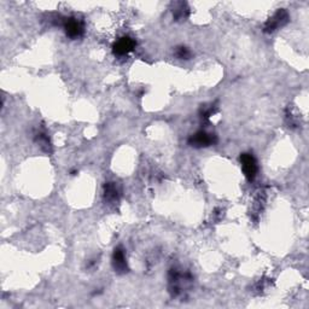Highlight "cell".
Listing matches in <instances>:
<instances>
[{"label": "cell", "instance_id": "6da1fadb", "mask_svg": "<svg viewBox=\"0 0 309 309\" xmlns=\"http://www.w3.org/2000/svg\"><path fill=\"white\" fill-rule=\"evenodd\" d=\"M289 22V14H287L286 10H278L276 14L272 16L270 20L267 21L265 24V33H273L276 30L279 29L285 26V24Z\"/></svg>", "mask_w": 309, "mask_h": 309}, {"label": "cell", "instance_id": "7a4b0ae2", "mask_svg": "<svg viewBox=\"0 0 309 309\" xmlns=\"http://www.w3.org/2000/svg\"><path fill=\"white\" fill-rule=\"evenodd\" d=\"M240 163H242V168L244 175L249 181H252L258 174V162H256L255 157L250 153H242L240 156Z\"/></svg>", "mask_w": 309, "mask_h": 309}, {"label": "cell", "instance_id": "3957f363", "mask_svg": "<svg viewBox=\"0 0 309 309\" xmlns=\"http://www.w3.org/2000/svg\"><path fill=\"white\" fill-rule=\"evenodd\" d=\"M216 141L215 135L209 134L204 131H199L194 133L188 139V144L193 147H207L210 145H214Z\"/></svg>", "mask_w": 309, "mask_h": 309}, {"label": "cell", "instance_id": "277c9868", "mask_svg": "<svg viewBox=\"0 0 309 309\" xmlns=\"http://www.w3.org/2000/svg\"><path fill=\"white\" fill-rule=\"evenodd\" d=\"M135 41L129 36H122L113 45V51L116 56H126L135 48Z\"/></svg>", "mask_w": 309, "mask_h": 309}, {"label": "cell", "instance_id": "5b68a950", "mask_svg": "<svg viewBox=\"0 0 309 309\" xmlns=\"http://www.w3.org/2000/svg\"><path fill=\"white\" fill-rule=\"evenodd\" d=\"M64 29L70 39H77L83 34V23L77 18H69L64 23Z\"/></svg>", "mask_w": 309, "mask_h": 309}, {"label": "cell", "instance_id": "8992f818", "mask_svg": "<svg viewBox=\"0 0 309 309\" xmlns=\"http://www.w3.org/2000/svg\"><path fill=\"white\" fill-rule=\"evenodd\" d=\"M113 265L117 273H126L127 272V260H126L125 250L122 249V246H117L114 250Z\"/></svg>", "mask_w": 309, "mask_h": 309}, {"label": "cell", "instance_id": "52a82bcc", "mask_svg": "<svg viewBox=\"0 0 309 309\" xmlns=\"http://www.w3.org/2000/svg\"><path fill=\"white\" fill-rule=\"evenodd\" d=\"M119 196H120V191L116 184H114V182H109V184L105 185L104 186L105 199L109 200V202H115V200L119 199Z\"/></svg>", "mask_w": 309, "mask_h": 309}, {"label": "cell", "instance_id": "ba28073f", "mask_svg": "<svg viewBox=\"0 0 309 309\" xmlns=\"http://www.w3.org/2000/svg\"><path fill=\"white\" fill-rule=\"evenodd\" d=\"M188 16V9L186 8V5L180 3L177 9L174 10V17L177 20H185Z\"/></svg>", "mask_w": 309, "mask_h": 309}, {"label": "cell", "instance_id": "9c48e42d", "mask_svg": "<svg viewBox=\"0 0 309 309\" xmlns=\"http://www.w3.org/2000/svg\"><path fill=\"white\" fill-rule=\"evenodd\" d=\"M175 56L179 58V60H188L191 57V52L187 47L185 46H180V47L177 48L175 51Z\"/></svg>", "mask_w": 309, "mask_h": 309}, {"label": "cell", "instance_id": "30bf717a", "mask_svg": "<svg viewBox=\"0 0 309 309\" xmlns=\"http://www.w3.org/2000/svg\"><path fill=\"white\" fill-rule=\"evenodd\" d=\"M214 113H215V107L214 105H209L208 108L207 107L203 108L202 111H200V115H202L203 119H208V117L212 116Z\"/></svg>", "mask_w": 309, "mask_h": 309}]
</instances>
